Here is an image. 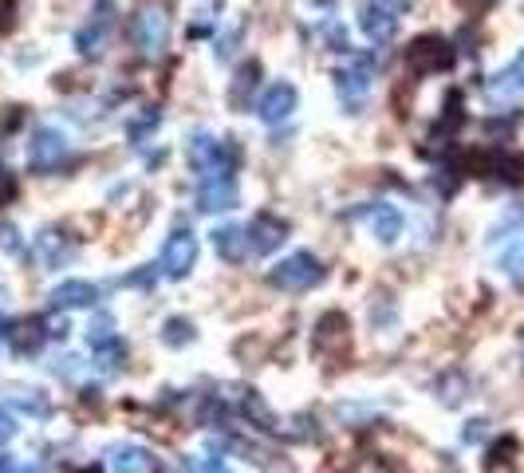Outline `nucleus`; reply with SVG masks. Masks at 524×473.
I'll use <instances>...</instances> for the list:
<instances>
[{"mask_svg":"<svg viewBox=\"0 0 524 473\" xmlns=\"http://www.w3.org/2000/svg\"><path fill=\"white\" fill-rule=\"evenodd\" d=\"M186 158H190L194 174H201V182H205V178H225V174H233V166H237L233 142L205 135V131H197V135L186 142Z\"/></svg>","mask_w":524,"mask_h":473,"instance_id":"nucleus-1","label":"nucleus"},{"mask_svg":"<svg viewBox=\"0 0 524 473\" xmlns=\"http://www.w3.org/2000/svg\"><path fill=\"white\" fill-rule=\"evenodd\" d=\"M414 0H359V32L371 44H387Z\"/></svg>","mask_w":524,"mask_h":473,"instance_id":"nucleus-2","label":"nucleus"},{"mask_svg":"<svg viewBox=\"0 0 524 473\" xmlns=\"http://www.w3.org/2000/svg\"><path fill=\"white\" fill-rule=\"evenodd\" d=\"M170 44V16L162 4H142L134 16V48L142 56H162Z\"/></svg>","mask_w":524,"mask_h":473,"instance_id":"nucleus-3","label":"nucleus"},{"mask_svg":"<svg viewBox=\"0 0 524 473\" xmlns=\"http://www.w3.org/2000/svg\"><path fill=\"white\" fill-rule=\"evenodd\" d=\"M268 280L280 292H308V288H316L324 280V265L312 253H292V257H284L276 269L268 272Z\"/></svg>","mask_w":524,"mask_h":473,"instance_id":"nucleus-4","label":"nucleus"},{"mask_svg":"<svg viewBox=\"0 0 524 473\" xmlns=\"http://www.w3.org/2000/svg\"><path fill=\"white\" fill-rule=\"evenodd\" d=\"M450 64H454V48L442 36H422L406 48V68L414 75H434V71H446Z\"/></svg>","mask_w":524,"mask_h":473,"instance_id":"nucleus-5","label":"nucleus"},{"mask_svg":"<svg viewBox=\"0 0 524 473\" xmlns=\"http://www.w3.org/2000/svg\"><path fill=\"white\" fill-rule=\"evenodd\" d=\"M194 265H197V237L190 229H174L170 241H166V249H162L158 269L166 272L170 280H186Z\"/></svg>","mask_w":524,"mask_h":473,"instance_id":"nucleus-6","label":"nucleus"},{"mask_svg":"<svg viewBox=\"0 0 524 473\" xmlns=\"http://www.w3.org/2000/svg\"><path fill=\"white\" fill-rule=\"evenodd\" d=\"M335 95H339V103H343L347 115H359L367 107V95H371V64H355V68L335 71Z\"/></svg>","mask_w":524,"mask_h":473,"instance_id":"nucleus-7","label":"nucleus"},{"mask_svg":"<svg viewBox=\"0 0 524 473\" xmlns=\"http://www.w3.org/2000/svg\"><path fill=\"white\" fill-rule=\"evenodd\" d=\"M296 107H300V91L292 87V83H272L268 91L261 95V103H257V115H261L268 127H280V123H288L292 115H296Z\"/></svg>","mask_w":524,"mask_h":473,"instance_id":"nucleus-8","label":"nucleus"},{"mask_svg":"<svg viewBox=\"0 0 524 473\" xmlns=\"http://www.w3.org/2000/svg\"><path fill=\"white\" fill-rule=\"evenodd\" d=\"M67 158V138L56 127H40L28 142V166L32 170H56Z\"/></svg>","mask_w":524,"mask_h":473,"instance_id":"nucleus-9","label":"nucleus"},{"mask_svg":"<svg viewBox=\"0 0 524 473\" xmlns=\"http://www.w3.org/2000/svg\"><path fill=\"white\" fill-rule=\"evenodd\" d=\"M245 233H249V249L268 257V253H276V249L288 241V221H280V217H272V213H257Z\"/></svg>","mask_w":524,"mask_h":473,"instance_id":"nucleus-10","label":"nucleus"},{"mask_svg":"<svg viewBox=\"0 0 524 473\" xmlns=\"http://www.w3.org/2000/svg\"><path fill=\"white\" fill-rule=\"evenodd\" d=\"M241 202V190H237V178L225 174V178H205L201 190H197V209L201 213H225Z\"/></svg>","mask_w":524,"mask_h":473,"instance_id":"nucleus-11","label":"nucleus"},{"mask_svg":"<svg viewBox=\"0 0 524 473\" xmlns=\"http://www.w3.org/2000/svg\"><path fill=\"white\" fill-rule=\"evenodd\" d=\"M359 217H363V225L371 229V237L383 241V245H394V241L402 237V213H398V205L375 202V205H367Z\"/></svg>","mask_w":524,"mask_h":473,"instance_id":"nucleus-12","label":"nucleus"},{"mask_svg":"<svg viewBox=\"0 0 524 473\" xmlns=\"http://www.w3.org/2000/svg\"><path fill=\"white\" fill-rule=\"evenodd\" d=\"M48 300H52V308H95L99 288L91 280H60Z\"/></svg>","mask_w":524,"mask_h":473,"instance_id":"nucleus-13","label":"nucleus"},{"mask_svg":"<svg viewBox=\"0 0 524 473\" xmlns=\"http://www.w3.org/2000/svg\"><path fill=\"white\" fill-rule=\"evenodd\" d=\"M213 249H217V257L221 261H229V265H241L253 249H249V233L241 229V225H221V229H213Z\"/></svg>","mask_w":524,"mask_h":473,"instance_id":"nucleus-14","label":"nucleus"},{"mask_svg":"<svg viewBox=\"0 0 524 473\" xmlns=\"http://www.w3.org/2000/svg\"><path fill=\"white\" fill-rule=\"evenodd\" d=\"M107 36H111V12L103 8L99 16H91V24H83V28L75 32L79 56H99V52L107 48Z\"/></svg>","mask_w":524,"mask_h":473,"instance_id":"nucleus-15","label":"nucleus"},{"mask_svg":"<svg viewBox=\"0 0 524 473\" xmlns=\"http://www.w3.org/2000/svg\"><path fill=\"white\" fill-rule=\"evenodd\" d=\"M343 343H347V316L343 312L320 316V324L312 332V347L316 351H331V347H343Z\"/></svg>","mask_w":524,"mask_h":473,"instance_id":"nucleus-16","label":"nucleus"},{"mask_svg":"<svg viewBox=\"0 0 524 473\" xmlns=\"http://www.w3.org/2000/svg\"><path fill=\"white\" fill-rule=\"evenodd\" d=\"M111 473H154V458L142 446H115L111 450Z\"/></svg>","mask_w":524,"mask_h":473,"instance_id":"nucleus-17","label":"nucleus"},{"mask_svg":"<svg viewBox=\"0 0 524 473\" xmlns=\"http://www.w3.org/2000/svg\"><path fill=\"white\" fill-rule=\"evenodd\" d=\"M87 343H91L95 351H103V355H123V343L115 339V320H111L107 312H99L95 324L87 328Z\"/></svg>","mask_w":524,"mask_h":473,"instance_id":"nucleus-18","label":"nucleus"},{"mask_svg":"<svg viewBox=\"0 0 524 473\" xmlns=\"http://www.w3.org/2000/svg\"><path fill=\"white\" fill-rule=\"evenodd\" d=\"M485 91H489V99H493V103H513V99H521L524 95L521 71L505 68L501 75H493V79H489V87H485Z\"/></svg>","mask_w":524,"mask_h":473,"instance_id":"nucleus-19","label":"nucleus"},{"mask_svg":"<svg viewBox=\"0 0 524 473\" xmlns=\"http://www.w3.org/2000/svg\"><path fill=\"white\" fill-rule=\"evenodd\" d=\"M48 324L44 320H24V324H16L12 332H8V339H12V347H16V355H32L44 339H48V332H44Z\"/></svg>","mask_w":524,"mask_h":473,"instance_id":"nucleus-20","label":"nucleus"},{"mask_svg":"<svg viewBox=\"0 0 524 473\" xmlns=\"http://www.w3.org/2000/svg\"><path fill=\"white\" fill-rule=\"evenodd\" d=\"M36 249H40V257H44V265H52V269H56V265H64V261H71V253H75L71 245L60 241V233H56V229H44V233L36 237Z\"/></svg>","mask_w":524,"mask_h":473,"instance_id":"nucleus-21","label":"nucleus"},{"mask_svg":"<svg viewBox=\"0 0 524 473\" xmlns=\"http://www.w3.org/2000/svg\"><path fill=\"white\" fill-rule=\"evenodd\" d=\"M241 410H245V418H249L253 426H261V430H280V426H276V414H272V406L264 403V395H257V391H245Z\"/></svg>","mask_w":524,"mask_h":473,"instance_id":"nucleus-22","label":"nucleus"},{"mask_svg":"<svg viewBox=\"0 0 524 473\" xmlns=\"http://www.w3.org/2000/svg\"><path fill=\"white\" fill-rule=\"evenodd\" d=\"M194 336H197L194 320H186V316H170L162 324V343L166 347H186V343H194Z\"/></svg>","mask_w":524,"mask_h":473,"instance_id":"nucleus-23","label":"nucleus"},{"mask_svg":"<svg viewBox=\"0 0 524 473\" xmlns=\"http://www.w3.org/2000/svg\"><path fill=\"white\" fill-rule=\"evenodd\" d=\"M493 174H501L505 182H524V154H509V158H493Z\"/></svg>","mask_w":524,"mask_h":473,"instance_id":"nucleus-24","label":"nucleus"},{"mask_svg":"<svg viewBox=\"0 0 524 473\" xmlns=\"http://www.w3.org/2000/svg\"><path fill=\"white\" fill-rule=\"evenodd\" d=\"M501 265H505V272H509L517 284H524V237L521 241H513V249L505 253V261H501Z\"/></svg>","mask_w":524,"mask_h":473,"instance_id":"nucleus-25","label":"nucleus"},{"mask_svg":"<svg viewBox=\"0 0 524 473\" xmlns=\"http://www.w3.org/2000/svg\"><path fill=\"white\" fill-rule=\"evenodd\" d=\"M513 454H517V438H501V442L489 450V470H493V466H505V462H513Z\"/></svg>","mask_w":524,"mask_h":473,"instance_id":"nucleus-26","label":"nucleus"},{"mask_svg":"<svg viewBox=\"0 0 524 473\" xmlns=\"http://www.w3.org/2000/svg\"><path fill=\"white\" fill-rule=\"evenodd\" d=\"M16 406H20V410H28V414H36V418H48V414H52V406H48V399H40V391H28V395H20V399H16Z\"/></svg>","mask_w":524,"mask_h":473,"instance_id":"nucleus-27","label":"nucleus"},{"mask_svg":"<svg viewBox=\"0 0 524 473\" xmlns=\"http://www.w3.org/2000/svg\"><path fill=\"white\" fill-rule=\"evenodd\" d=\"M20 233L12 229V225H0V249H8V253H20V241H16Z\"/></svg>","mask_w":524,"mask_h":473,"instance_id":"nucleus-28","label":"nucleus"},{"mask_svg":"<svg viewBox=\"0 0 524 473\" xmlns=\"http://www.w3.org/2000/svg\"><path fill=\"white\" fill-rule=\"evenodd\" d=\"M12 438H16V422H12V414L0 406V446H4V442H12Z\"/></svg>","mask_w":524,"mask_h":473,"instance_id":"nucleus-29","label":"nucleus"},{"mask_svg":"<svg viewBox=\"0 0 524 473\" xmlns=\"http://www.w3.org/2000/svg\"><path fill=\"white\" fill-rule=\"evenodd\" d=\"M481 426H485V422H469V426H465V442H477V438H481Z\"/></svg>","mask_w":524,"mask_h":473,"instance_id":"nucleus-30","label":"nucleus"},{"mask_svg":"<svg viewBox=\"0 0 524 473\" xmlns=\"http://www.w3.org/2000/svg\"><path fill=\"white\" fill-rule=\"evenodd\" d=\"M8 473H40V470H36V466H16V462H12V470Z\"/></svg>","mask_w":524,"mask_h":473,"instance_id":"nucleus-31","label":"nucleus"},{"mask_svg":"<svg viewBox=\"0 0 524 473\" xmlns=\"http://www.w3.org/2000/svg\"><path fill=\"white\" fill-rule=\"evenodd\" d=\"M8 336V320H4V316H0V339Z\"/></svg>","mask_w":524,"mask_h":473,"instance_id":"nucleus-32","label":"nucleus"},{"mask_svg":"<svg viewBox=\"0 0 524 473\" xmlns=\"http://www.w3.org/2000/svg\"><path fill=\"white\" fill-rule=\"evenodd\" d=\"M12 470V462H8V458H0V473H8Z\"/></svg>","mask_w":524,"mask_h":473,"instance_id":"nucleus-33","label":"nucleus"},{"mask_svg":"<svg viewBox=\"0 0 524 473\" xmlns=\"http://www.w3.org/2000/svg\"><path fill=\"white\" fill-rule=\"evenodd\" d=\"M513 68L521 71V79H524V52H521V60H517V64H513Z\"/></svg>","mask_w":524,"mask_h":473,"instance_id":"nucleus-34","label":"nucleus"},{"mask_svg":"<svg viewBox=\"0 0 524 473\" xmlns=\"http://www.w3.org/2000/svg\"><path fill=\"white\" fill-rule=\"evenodd\" d=\"M87 473H91V470H87ZM95 473H99V470H95Z\"/></svg>","mask_w":524,"mask_h":473,"instance_id":"nucleus-35","label":"nucleus"}]
</instances>
